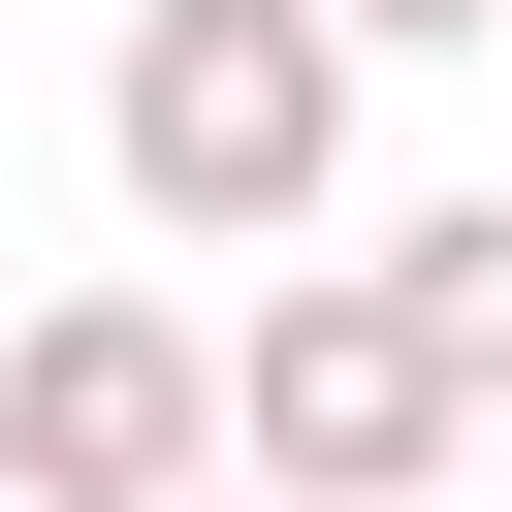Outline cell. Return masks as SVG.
Instances as JSON below:
<instances>
[{
    "label": "cell",
    "instance_id": "1",
    "mask_svg": "<svg viewBox=\"0 0 512 512\" xmlns=\"http://www.w3.org/2000/svg\"><path fill=\"white\" fill-rule=\"evenodd\" d=\"M96 160H128L160 256H288V224L352 192V32H320V0H128Z\"/></svg>",
    "mask_w": 512,
    "mask_h": 512
},
{
    "label": "cell",
    "instance_id": "2",
    "mask_svg": "<svg viewBox=\"0 0 512 512\" xmlns=\"http://www.w3.org/2000/svg\"><path fill=\"white\" fill-rule=\"evenodd\" d=\"M448 448H480V384L416 352V288H384V256L256 288V352H224V480H288V512H416Z\"/></svg>",
    "mask_w": 512,
    "mask_h": 512
},
{
    "label": "cell",
    "instance_id": "3",
    "mask_svg": "<svg viewBox=\"0 0 512 512\" xmlns=\"http://www.w3.org/2000/svg\"><path fill=\"white\" fill-rule=\"evenodd\" d=\"M192 480H224V320L32 288L0 320V512H192Z\"/></svg>",
    "mask_w": 512,
    "mask_h": 512
},
{
    "label": "cell",
    "instance_id": "6",
    "mask_svg": "<svg viewBox=\"0 0 512 512\" xmlns=\"http://www.w3.org/2000/svg\"><path fill=\"white\" fill-rule=\"evenodd\" d=\"M192 512H288V480H192Z\"/></svg>",
    "mask_w": 512,
    "mask_h": 512
},
{
    "label": "cell",
    "instance_id": "5",
    "mask_svg": "<svg viewBox=\"0 0 512 512\" xmlns=\"http://www.w3.org/2000/svg\"><path fill=\"white\" fill-rule=\"evenodd\" d=\"M320 32H352V64H384V32H480V64H512V0H320Z\"/></svg>",
    "mask_w": 512,
    "mask_h": 512
},
{
    "label": "cell",
    "instance_id": "4",
    "mask_svg": "<svg viewBox=\"0 0 512 512\" xmlns=\"http://www.w3.org/2000/svg\"><path fill=\"white\" fill-rule=\"evenodd\" d=\"M384 288H416V352L512 416V192H448V224H384Z\"/></svg>",
    "mask_w": 512,
    "mask_h": 512
}]
</instances>
